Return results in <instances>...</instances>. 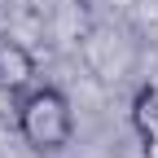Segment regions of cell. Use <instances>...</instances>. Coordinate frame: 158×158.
Wrapping results in <instances>:
<instances>
[{
	"mask_svg": "<svg viewBox=\"0 0 158 158\" xmlns=\"http://www.w3.org/2000/svg\"><path fill=\"white\" fill-rule=\"evenodd\" d=\"M18 132L35 154H62L75 136V110L62 88H31L18 101Z\"/></svg>",
	"mask_w": 158,
	"mask_h": 158,
	"instance_id": "obj_1",
	"label": "cell"
},
{
	"mask_svg": "<svg viewBox=\"0 0 158 158\" xmlns=\"http://www.w3.org/2000/svg\"><path fill=\"white\" fill-rule=\"evenodd\" d=\"M35 79V57L18 40H0V92H27Z\"/></svg>",
	"mask_w": 158,
	"mask_h": 158,
	"instance_id": "obj_2",
	"label": "cell"
},
{
	"mask_svg": "<svg viewBox=\"0 0 158 158\" xmlns=\"http://www.w3.org/2000/svg\"><path fill=\"white\" fill-rule=\"evenodd\" d=\"M136 127H141V136H145V145L149 141H158V88H141L136 92Z\"/></svg>",
	"mask_w": 158,
	"mask_h": 158,
	"instance_id": "obj_3",
	"label": "cell"
}]
</instances>
